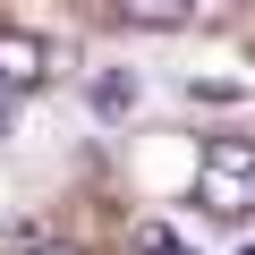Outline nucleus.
Segmentation results:
<instances>
[{"mask_svg":"<svg viewBox=\"0 0 255 255\" xmlns=\"http://www.w3.org/2000/svg\"><path fill=\"white\" fill-rule=\"evenodd\" d=\"M196 204L221 213V221L255 213V136H213L196 153Z\"/></svg>","mask_w":255,"mask_h":255,"instance_id":"obj_1","label":"nucleus"},{"mask_svg":"<svg viewBox=\"0 0 255 255\" xmlns=\"http://www.w3.org/2000/svg\"><path fill=\"white\" fill-rule=\"evenodd\" d=\"M136 255H196V247H187L170 221H136Z\"/></svg>","mask_w":255,"mask_h":255,"instance_id":"obj_5","label":"nucleus"},{"mask_svg":"<svg viewBox=\"0 0 255 255\" xmlns=\"http://www.w3.org/2000/svg\"><path fill=\"white\" fill-rule=\"evenodd\" d=\"M119 17L128 26H179V17H196V0H119Z\"/></svg>","mask_w":255,"mask_h":255,"instance_id":"obj_4","label":"nucleus"},{"mask_svg":"<svg viewBox=\"0 0 255 255\" xmlns=\"http://www.w3.org/2000/svg\"><path fill=\"white\" fill-rule=\"evenodd\" d=\"M51 77V43L43 34H17V26H0V94H34Z\"/></svg>","mask_w":255,"mask_h":255,"instance_id":"obj_2","label":"nucleus"},{"mask_svg":"<svg viewBox=\"0 0 255 255\" xmlns=\"http://www.w3.org/2000/svg\"><path fill=\"white\" fill-rule=\"evenodd\" d=\"M136 102H145L136 68H94V77H85V111H94V119H128Z\"/></svg>","mask_w":255,"mask_h":255,"instance_id":"obj_3","label":"nucleus"},{"mask_svg":"<svg viewBox=\"0 0 255 255\" xmlns=\"http://www.w3.org/2000/svg\"><path fill=\"white\" fill-rule=\"evenodd\" d=\"M238 255H255V247H238Z\"/></svg>","mask_w":255,"mask_h":255,"instance_id":"obj_8","label":"nucleus"},{"mask_svg":"<svg viewBox=\"0 0 255 255\" xmlns=\"http://www.w3.org/2000/svg\"><path fill=\"white\" fill-rule=\"evenodd\" d=\"M26 255H77V247H60V238H43V247H26Z\"/></svg>","mask_w":255,"mask_h":255,"instance_id":"obj_6","label":"nucleus"},{"mask_svg":"<svg viewBox=\"0 0 255 255\" xmlns=\"http://www.w3.org/2000/svg\"><path fill=\"white\" fill-rule=\"evenodd\" d=\"M0 136H9V94H0Z\"/></svg>","mask_w":255,"mask_h":255,"instance_id":"obj_7","label":"nucleus"}]
</instances>
